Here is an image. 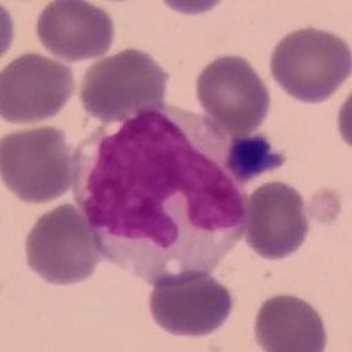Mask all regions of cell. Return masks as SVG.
I'll return each mask as SVG.
<instances>
[{
	"label": "cell",
	"mask_w": 352,
	"mask_h": 352,
	"mask_svg": "<svg viewBox=\"0 0 352 352\" xmlns=\"http://www.w3.org/2000/svg\"><path fill=\"white\" fill-rule=\"evenodd\" d=\"M228 146L208 118L175 106L85 138L72 188L102 257L152 285L210 275L245 234L247 194Z\"/></svg>",
	"instance_id": "cell-1"
},
{
	"label": "cell",
	"mask_w": 352,
	"mask_h": 352,
	"mask_svg": "<svg viewBox=\"0 0 352 352\" xmlns=\"http://www.w3.org/2000/svg\"><path fill=\"white\" fill-rule=\"evenodd\" d=\"M169 74L152 56L125 50L97 62L85 72L81 104L102 124L125 122L164 104Z\"/></svg>",
	"instance_id": "cell-2"
},
{
	"label": "cell",
	"mask_w": 352,
	"mask_h": 352,
	"mask_svg": "<svg viewBox=\"0 0 352 352\" xmlns=\"http://www.w3.org/2000/svg\"><path fill=\"white\" fill-rule=\"evenodd\" d=\"M351 71L352 56L345 41L312 27L285 36L272 55L276 83L307 104L329 99Z\"/></svg>",
	"instance_id": "cell-3"
},
{
	"label": "cell",
	"mask_w": 352,
	"mask_h": 352,
	"mask_svg": "<svg viewBox=\"0 0 352 352\" xmlns=\"http://www.w3.org/2000/svg\"><path fill=\"white\" fill-rule=\"evenodd\" d=\"M0 175L25 203L58 199L72 184V150L64 132L39 127L9 134L0 144Z\"/></svg>",
	"instance_id": "cell-4"
},
{
	"label": "cell",
	"mask_w": 352,
	"mask_h": 352,
	"mask_svg": "<svg viewBox=\"0 0 352 352\" xmlns=\"http://www.w3.org/2000/svg\"><path fill=\"white\" fill-rule=\"evenodd\" d=\"M100 257L92 226L72 204L44 213L27 236L28 268L50 284L71 285L87 280Z\"/></svg>",
	"instance_id": "cell-5"
},
{
	"label": "cell",
	"mask_w": 352,
	"mask_h": 352,
	"mask_svg": "<svg viewBox=\"0 0 352 352\" xmlns=\"http://www.w3.org/2000/svg\"><path fill=\"white\" fill-rule=\"evenodd\" d=\"M197 99L208 120L228 138H245L270 111V92L240 56H220L197 78Z\"/></svg>",
	"instance_id": "cell-6"
},
{
	"label": "cell",
	"mask_w": 352,
	"mask_h": 352,
	"mask_svg": "<svg viewBox=\"0 0 352 352\" xmlns=\"http://www.w3.org/2000/svg\"><path fill=\"white\" fill-rule=\"evenodd\" d=\"M74 87L67 65L36 53L21 55L0 76V115L11 124L48 120L67 104Z\"/></svg>",
	"instance_id": "cell-7"
},
{
	"label": "cell",
	"mask_w": 352,
	"mask_h": 352,
	"mask_svg": "<svg viewBox=\"0 0 352 352\" xmlns=\"http://www.w3.org/2000/svg\"><path fill=\"white\" fill-rule=\"evenodd\" d=\"M150 310L157 324L173 335H212L228 320L232 298L208 273L153 285Z\"/></svg>",
	"instance_id": "cell-8"
},
{
	"label": "cell",
	"mask_w": 352,
	"mask_h": 352,
	"mask_svg": "<svg viewBox=\"0 0 352 352\" xmlns=\"http://www.w3.org/2000/svg\"><path fill=\"white\" fill-rule=\"evenodd\" d=\"M245 234L257 256L284 259L305 243L308 220L303 197L282 182H270L247 197Z\"/></svg>",
	"instance_id": "cell-9"
},
{
	"label": "cell",
	"mask_w": 352,
	"mask_h": 352,
	"mask_svg": "<svg viewBox=\"0 0 352 352\" xmlns=\"http://www.w3.org/2000/svg\"><path fill=\"white\" fill-rule=\"evenodd\" d=\"M44 48L67 62L102 56L115 37V25L104 9L81 0H56L37 21Z\"/></svg>",
	"instance_id": "cell-10"
},
{
	"label": "cell",
	"mask_w": 352,
	"mask_h": 352,
	"mask_svg": "<svg viewBox=\"0 0 352 352\" xmlns=\"http://www.w3.org/2000/svg\"><path fill=\"white\" fill-rule=\"evenodd\" d=\"M256 336L268 352H320L328 344L316 308L294 296H275L261 307Z\"/></svg>",
	"instance_id": "cell-11"
},
{
	"label": "cell",
	"mask_w": 352,
	"mask_h": 352,
	"mask_svg": "<svg viewBox=\"0 0 352 352\" xmlns=\"http://www.w3.org/2000/svg\"><path fill=\"white\" fill-rule=\"evenodd\" d=\"M228 168L234 180L241 185L250 184L266 171L285 164V155L273 150L264 136H245L229 140Z\"/></svg>",
	"instance_id": "cell-12"
}]
</instances>
